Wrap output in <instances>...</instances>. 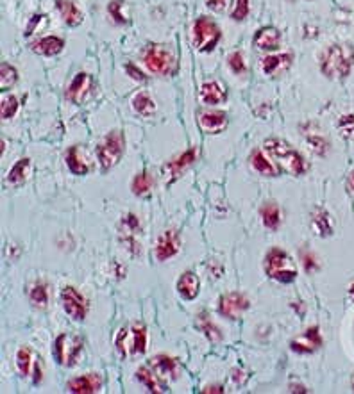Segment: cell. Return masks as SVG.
<instances>
[{"label": "cell", "instance_id": "obj_1", "mask_svg": "<svg viewBox=\"0 0 354 394\" xmlns=\"http://www.w3.org/2000/svg\"><path fill=\"white\" fill-rule=\"evenodd\" d=\"M354 68V47L351 43H334L320 57V72L327 79H346Z\"/></svg>", "mask_w": 354, "mask_h": 394}, {"label": "cell", "instance_id": "obj_2", "mask_svg": "<svg viewBox=\"0 0 354 394\" xmlns=\"http://www.w3.org/2000/svg\"><path fill=\"white\" fill-rule=\"evenodd\" d=\"M263 146L265 152L269 153L285 172L292 173V175H302L308 169V162H306L304 156L297 149H293L288 141L279 139V137H270V139L265 141Z\"/></svg>", "mask_w": 354, "mask_h": 394}, {"label": "cell", "instance_id": "obj_3", "mask_svg": "<svg viewBox=\"0 0 354 394\" xmlns=\"http://www.w3.org/2000/svg\"><path fill=\"white\" fill-rule=\"evenodd\" d=\"M263 268L267 277L281 282V284H292L299 275L297 264L293 262L292 255L286 254L285 250L281 248H270L267 252Z\"/></svg>", "mask_w": 354, "mask_h": 394}, {"label": "cell", "instance_id": "obj_4", "mask_svg": "<svg viewBox=\"0 0 354 394\" xmlns=\"http://www.w3.org/2000/svg\"><path fill=\"white\" fill-rule=\"evenodd\" d=\"M143 61L156 75L172 77L177 72V56L168 45H149L143 52Z\"/></svg>", "mask_w": 354, "mask_h": 394}, {"label": "cell", "instance_id": "obj_5", "mask_svg": "<svg viewBox=\"0 0 354 394\" xmlns=\"http://www.w3.org/2000/svg\"><path fill=\"white\" fill-rule=\"evenodd\" d=\"M222 33H220V27L215 20H212L209 17H199L193 22V27H191V40L196 49L200 52H212L215 50V47L219 45Z\"/></svg>", "mask_w": 354, "mask_h": 394}, {"label": "cell", "instance_id": "obj_6", "mask_svg": "<svg viewBox=\"0 0 354 394\" xmlns=\"http://www.w3.org/2000/svg\"><path fill=\"white\" fill-rule=\"evenodd\" d=\"M115 344L124 357L127 355L145 354L147 350V328L140 323H135L129 330L122 328L118 332Z\"/></svg>", "mask_w": 354, "mask_h": 394}, {"label": "cell", "instance_id": "obj_7", "mask_svg": "<svg viewBox=\"0 0 354 394\" xmlns=\"http://www.w3.org/2000/svg\"><path fill=\"white\" fill-rule=\"evenodd\" d=\"M124 153V134L120 130H111L97 146V159L101 168L110 169L120 161Z\"/></svg>", "mask_w": 354, "mask_h": 394}, {"label": "cell", "instance_id": "obj_8", "mask_svg": "<svg viewBox=\"0 0 354 394\" xmlns=\"http://www.w3.org/2000/svg\"><path fill=\"white\" fill-rule=\"evenodd\" d=\"M82 351V339L78 335L61 334L54 341V358L61 366H73L78 362L79 354Z\"/></svg>", "mask_w": 354, "mask_h": 394}, {"label": "cell", "instance_id": "obj_9", "mask_svg": "<svg viewBox=\"0 0 354 394\" xmlns=\"http://www.w3.org/2000/svg\"><path fill=\"white\" fill-rule=\"evenodd\" d=\"M61 302L65 307V312L75 321H82L88 314V300L79 293L75 287L66 286L61 291Z\"/></svg>", "mask_w": 354, "mask_h": 394}, {"label": "cell", "instance_id": "obj_10", "mask_svg": "<svg viewBox=\"0 0 354 394\" xmlns=\"http://www.w3.org/2000/svg\"><path fill=\"white\" fill-rule=\"evenodd\" d=\"M251 307L249 298L244 293H228L220 298L219 302V312L229 319H238L245 310Z\"/></svg>", "mask_w": 354, "mask_h": 394}, {"label": "cell", "instance_id": "obj_11", "mask_svg": "<svg viewBox=\"0 0 354 394\" xmlns=\"http://www.w3.org/2000/svg\"><path fill=\"white\" fill-rule=\"evenodd\" d=\"M91 86H94V79H91L90 73L79 72L66 89V100L75 105L84 104L86 98L90 97Z\"/></svg>", "mask_w": 354, "mask_h": 394}, {"label": "cell", "instance_id": "obj_12", "mask_svg": "<svg viewBox=\"0 0 354 394\" xmlns=\"http://www.w3.org/2000/svg\"><path fill=\"white\" fill-rule=\"evenodd\" d=\"M181 250V238L175 230H167L159 236L156 241V259L161 262L168 261L170 257L179 254Z\"/></svg>", "mask_w": 354, "mask_h": 394}, {"label": "cell", "instance_id": "obj_13", "mask_svg": "<svg viewBox=\"0 0 354 394\" xmlns=\"http://www.w3.org/2000/svg\"><path fill=\"white\" fill-rule=\"evenodd\" d=\"M322 346V338L318 326H309L304 334L299 335L297 339H293L290 342V348L295 354H314Z\"/></svg>", "mask_w": 354, "mask_h": 394}, {"label": "cell", "instance_id": "obj_14", "mask_svg": "<svg viewBox=\"0 0 354 394\" xmlns=\"http://www.w3.org/2000/svg\"><path fill=\"white\" fill-rule=\"evenodd\" d=\"M197 123L206 134H220L228 127V114L224 111H202L197 114Z\"/></svg>", "mask_w": 354, "mask_h": 394}, {"label": "cell", "instance_id": "obj_15", "mask_svg": "<svg viewBox=\"0 0 354 394\" xmlns=\"http://www.w3.org/2000/svg\"><path fill=\"white\" fill-rule=\"evenodd\" d=\"M199 100L206 105H220L228 100V89L222 82L209 81L200 86Z\"/></svg>", "mask_w": 354, "mask_h": 394}, {"label": "cell", "instance_id": "obj_16", "mask_svg": "<svg viewBox=\"0 0 354 394\" xmlns=\"http://www.w3.org/2000/svg\"><path fill=\"white\" fill-rule=\"evenodd\" d=\"M292 54H270V56L263 57L261 61V68L267 75L270 77H279L285 72H288L290 66H292Z\"/></svg>", "mask_w": 354, "mask_h": 394}, {"label": "cell", "instance_id": "obj_17", "mask_svg": "<svg viewBox=\"0 0 354 394\" xmlns=\"http://www.w3.org/2000/svg\"><path fill=\"white\" fill-rule=\"evenodd\" d=\"M102 389V378L97 373H88L82 377L72 378L68 382V391L75 394H91Z\"/></svg>", "mask_w": 354, "mask_h": 394}, {"label": "cell", "instance_id": "obj_18", "mask_svg": "<svg viewBox=\"0 0 354 394\" xmlns=\"http://www.w3.org/2000/svg\"><path fill=\"white\" fill-rule=\"evenodd\" d=\"M253 41L254 47H258V49L272 52V50L279 49V45H281V33L276 27L267 25V27H261L260 31H256Z\"/></svg>", "mask_w": 354, "mask_h": 394}, {"label": "cell", "instance_id": "obj_19", "mask_svg": "<svg viewBox=\"0 0 354 394\" xmlns=\"http://www.w3.org/2000/svg\"><path fill=\"white\" fill-rule=\"evenodd\" d=\"M63 49H65V40L57 36H43L31 43V50L34 54H38V56L52 57L61 54Z\"/></svg>", "mask_w": 354, "mask_h": 394}, {"label": "cell", "instance_id": "obj_20", "mask_svg": "<svg viewBox=\"0 0 354 394\" xmlns=\"http://www.w3.org/2000/svg\"><path fill=\"white\" fill-rule=\"evenodd\" d=\"M66 166H68L70 172L73 175H86V173L90 172L91 165H90V159H88V153H84V150L81 146H72V149L66 152Z\"/></svg>", "mask_w": 354, "mask_h": 394}, {"label": "cell", "instance_id": "obj_21", "mask_svg": "<svg viewBox=\"0 0 354 394\" xmlns=\"http://www.w3.org/2000/svg\"><path fill=\"white\" fill-rule=\"evenodd\" d=\"M177 293L184 300H196L200 293V280L193 271H184L177 280Z\"/></svg>", "mask_w": 354, "mask_h": 394}, {"label": "cell", "instance_id": "obj_22", "mask_svg": "<svg viewBox=\"0 0 354 394\" xmlns=\"http://www.w3.org/2000/svg\"><path fill=\"white\" fill-rule=\"evenodd\" d=\"M197 157V150L196 149H190L186 150V152L181 153L177 159H174V161L167 162L165 165V175H168L170 179H175L179 177L181 173L184 172V169L188 168L190 165H193V161H196Z\"/></svg>", "mask_w": 354, "mask_h": 394}, {"label": "cell", "instance_id": "obj_23", "mask_svg": "<svg viewBox=\"0 0 354 394\" xmlns=\"http://www.w3.org/2000/svg\"><path fill=\"white\" fill-rule=\"evenodd\" d=\"M56 9L59 11L61 18L70 27H78L82 24V13L78 6L73 4L72 0H56Z\"/></svg>", "mask_w": 354, "mask_h": 394}, {"label": "cell", "instance_id": "obj_24", "mask_svg": "<svg viewBox=\"0 0 354 394\" xmlns=\"http://www.w3.org/2000/svg\"><path fill=\"white\" fill-rule=\"evenodd\" d=\"M151 368L161 380L177 377V362H175V358L168 357V355H158V357L152 358Z\"/></svg>", "mask_w": 354, "mask_h": 394}, {"label": "cell", "instance_id": "obj_25", "mask_svg": "<svg viewBox=\"0 0 354 394\" xmlns=\"http://www.w3.org/2000/svg\"><path fill=\"white\" fill-rule=\"evenodd\" d=\"M261 220H263V225L269 230H277L281 225V211L276 202H265L260 209Z\"/></svg>", "mask_w": 354, "mask_h": 394}, {"label": "cell", "instance_id": "obj_26", "mask_svg": "<svg viewBox=\"0 0 354 394\" xmlns=\"http://www.w3.org/2000/svg\"><path fill=\"white\" fill-rule=\"evenodd\" d=\"M31 166H33V161L29 157H24L17 165L13 166L11 172L8 175V182L13 185H20L24 184L25 181L29 179V173H31Z\"/></svg>", "mask_w": 354, "mask_h": 394}, {"label": "cell", "instance_id": "obj_27", "mask_svg": "<svg viewBox=\"0 0 354 394\" xmlns=\"http://www.w3.org/2000/svg\"><path fill=\"white\" fill-rule=\"evenodd\" d=\"M131 104H133V109H135L136 113L142 114V116H152L156 113L154 100H152L151 95L147 91L136 93L133 100H131Z\"/></svg>", "mask_w": 354, "mask_h": 394}, {"label": "cell", "instance_id": "obj_28", "mask_svg": "<svg viewBox=\"0 0 354 394\" xmlns=\"http://www.w3.org/2000/svg\"><path fill=\"white\" fill-rule=\"evenodd\" d=\"M136 377H138L140 382H142L147 389L151 391V393H163V391H167V386L161 382V378H159L156 373H152L149 368H140Z\"/></svg>", "mask_w": 354, "mask_h": 394}, {"label": "cell", "instance_id": "obj_29", "mask_svg": "<svg viewBox=\"0 0 354 394\" xmlns=\"http://www.w3.org/2000/svg\"><path fill=\"white\" fill-rule=\"evenodd\" d=\"M311 229L317 232V236L320 238H327L333 234V225H331V216L326 213V211L318 209L317 213L314 214L311 218Z\"/></svg>", "mask_w": 354, "mask_h": 394}, {"label": "cell", "instance_id": "obj_30", "mask_svg": "<svg viewBox=\"0 0 354 394\" xmlns=\"http://www.w3.org/2000/svg\"><path fill=\"white\" fill-rule=\"evenodd\" d=\"M197 318H199V328H200V332H202L204 335H206V338L209 339V341L212 342H219L220 339H222V334H220V328L219 326L215 325V323L212 321V319H209V316L206 312H200L199 316H197Z\"/></svg>", "mask_w": 354, "mask_h": 394}, {"label": "cell", "instance_id": "obj_31", "mask_svg": "<svg viewBox=\"0 0 354 394\" xmlns=\"http://www.w3.org/2000/svg\"><path fill=\"white\" fill-rule=\"evenodd\" d=\"M251 166H253L254 172H258L260 175H265V177H274L276 175V168L272 166V162L263 153L258 152V150L251 156Z\"/></svg>", "mask_w": 354, "mask_h": 394}, {"label": "cell", "instance_id": "obj_32", "mask_svg": "<svg viewBox=\"0 0 354 394\" xmlns=\"http://www.w3.org/2000/svg\"><path fill=\"white\" fill-rule=\"evenodd\" d=\"M152 185H154V179H152L151 173L142 172L136 175L131 188H133V193H135L136 197H143V195L151 193Z\"/></svg>", "mask_w": 354, "mask_h": 394}, {"label": "cell", "instance_id": "obj_33", "mask_svg": "<svg viewBox=\"0 0 354 394\" xmlns=\"http://www.w3.org/2000/svg\"><path fill=\"white\" fill-rule=\"evenodd\" d=\"M18 82V70L15 66H11L9 63H2L0 66V89L8 91L9 88Z\"/></svg>", "mask_w": 354, "mask_h": 394}, {"label": "cell", "instance_id": "obj_34", "mask_svg": "<svg viewBox=\"0 0 354 394\" xmlns=\"http://www.w3.org/2000/svg\"><path fill=\"white\" fill-rule=\"evenodd\" d=\"M33 350L31 348H27V346H24V348H20L17 354V366H18V371H20L22 377H29L31 374V370H33Z\"/></svg>", "mask_w": 354, "mask_h": 394}, {"label": "cell", "instance_id": "obj_35", "mask_svg": "<svg viewBox=\"0 0 354 394\" xmlns=\"http://www.w3.org/2000/svg\"><path fill=\"white\" fill-rule=\"evenodd\" d=\"M18 107H20V104H18V98L15 95H8V97L2 98V104H0L2 120H11L18 113Z\"/></svg>", "mask_w": 354, "mask_h": 394}, {"label": "cell", "instance_id": "obj_36", "mask_svg": "<svg viewBox=\"0 0 354 394\" xmlns=\"http://www.w3.org/2000/svg\"><path fill=\"white\" fill-rule=\"evenodd\" d=\"M29 296L36 307H47V303H49V289H47L45 284H34Z\"/></svg>", "mask_w": 354, "mask_h": 394}, {"label": "cell", "instance_id": "obj_37", "mask_svg": "<svg viewBox=\"0 0 354 394\" xmlns=\"http://www.w3.org/2000/svg\"><path fill=\"white\" fill-rule=\"evenodd\" d=\"M251 13V0H236L231 11V18L235 22H244Z\"/></svg>", "mask_w": 354, "mask_h": 394}, {"label": "cell", "instance_id": "obj_38", "mask_svg": "<svg viewBox=\"0 0 354 394\" xmlns=\"http://www.w3.org/2000/svg\"><path fill=\"white\" fill-rule=\"evenodd\" d=\"M122 8H124V0H111L110 4H108V13H110V17L113 18L117 24L126 25L129 24V20L122 15Z\"/></svg>", "mask_w": 354, "mask_h": 394}, {"label": "cell", "instance_id": "obj_39", "mask_svg": "<svg viewBox=\"0 0 354 394\" xmlns=\"http://www.w3.org/2000/svg\"><path fill=\"white\" fill-rule=\"evenodd\" d=\"M338 129L346 139L354 141V114H346L338 121Z\"/></svg>", "mask_w": 354, "mask_h": 394}, {"label": "cell", "instance_id": "obj_40", "mask_svg": "<svg viewBox=\"0 0 354 394\" xmlns=\"http://www.w3.org/2000/svg\"><path fill=\"white\" fill-rule=\"evenodd\" d=\"M228 63H229V68L236 73V75H240V73L247 72V66H245V59L240 52H233L231 56L228 57Z\"/></svg>", "mask_w": 354, "mask_h": 394}, {"label": "cell", "instance_id": "obj_41", "mask_svg": "<svg viewBox=\"0 0 354 394\" xmlns=\"http://www.w3.org/2000/svg\"><path fill=\"white\" fill-rule=\"evenodd\" d=\"M47 22H49L47 15H34V17L31 18V22H29L27 29H25V36H31V34H34L36 31H40L41 27H45Z\"/></svg>", "mask_w": 354, "mask_h": 394}, {"label": "cell", "instance_id": "obj_42", "mask_svg": "<svg viewBox=\"0 0 354 394\" xmlns=\"http://www.w3.org/2000/svg\"><path fill=\"white\" fill-rule=\"evenodd\" d=\"M308 143L318 156H324V153L327 152V149H330V143H327L326 137L317 136V134H315V136H308Z\"/></svg>", "mask_w": 354, "mask_h": 394}, {"label": "cell", "instance_id": "obj_43", "mask_svg": "<svg viewBox=\"0 0 354 394\" xmlns=\"http://www.w3.org/2000/svg\"><path fill=\"white\" fill-rule=\"evenodd\" d=\"M138 229H140V220L136 214H127V216H124V220H122L124 232L129 234V236H133V234H135Z\"/></svg>", "mask_w": 354, "mask_h": 394}, {"label": "cell", "instance_id": "obj_44", "mask_svg": "<svg viewBox=\"0 0 354 394\" xmlns=\"http://www.w3.org/2000/svg\"><path fill=\"white\" fill-rule=\"evenodd\" d=\"M301 261H302V266H304V270L308 271V273H311V271H317L318 270V262H317V257H315L311 252H308V250H304L301 254Z\"/></svg>", "mask_w": 354, "mask_h": 394}, {"label": "cell", "instance_id": "obj_45", "mask_svg": "<svg viewBox=\"0 0 354 394\" xmlns=\"http://www.w3.org/2000/svg\"><path fill=\"white\" fill-rule=\"evenodd\" d=\"M124 68H126V72L129 73L131 77H133V79H135V81H140V82H143V81H147V77L143 75V72L140 68H136L135 65H133V63H127L126 66H124Z\"/></svg>", "mask_w": 354, "mask_h": 394}, {"label": "cell", "instance_id": "obj_46", "mask_svg": "<svg viewBox=\"0 0 354 394\" xmlns=\"http://www.w3.org/2000/svg\"><path fill=\"white\" fill-rule=\"evenodd\" d=\"M226 4H228V0H206V6L215 13L224 11Z\"/></svg>", "mask_w": 354, "mask_h": 394}, {"label": "cell", "instance_id": "obj_47", "mask_svg": "<svg viewBox=\"0 0 354 394\" xmlns=\"http://www.w3.org/2000/svg\"><path fill=\"white\" fill-rule=\"evenodd\" d=\"M202 393H204V394H209V393H226V391H224V387H222V386H208V387H206V389L202 391Z\"/></svg>", "mask_w": 354, "mask_h": 394}, {"label": "cell", "instance_id": "obj_48", "mask_svg": "<svg viewBox=\"0 0 354 394\" xmlns=\"http://www.w3.org/2000/svg\"><path fill=\"white\" fill-rule=\"evenodd\" d=\"M349 293H351V296H353V298H354V282H353V284H351V287H349Z\"/></svg>", "mask_w": 354, "mask_h": 394}, {"label": "cell", "instance_id": "obj_49", "mask_svg": "<svg viewBox=\"0 0 354 394\" xmlns=\"http://www.w3.org/2000/svg\"><path fill=\"white\" fill-rule=\"evenodd\" d=\"M349 184H351V188H353V189H354V173H353V175H351V179H349Z\"/></svg>", "mask_w": 354, "mask_h": 394}, {"label": "cell", "instance_id": "obj_50", "mask_svg": "<svg viewBox=\"0 0 354 394\" xmlns=\"http://www.w3.org/2000/svg\"><path fill=\"white\" fill-rule=\"evenodd\" d=\"M353 391H354V380H353Z\"/></svg>", "mask_w": 354, "mask_h": 394}]
</instances>
